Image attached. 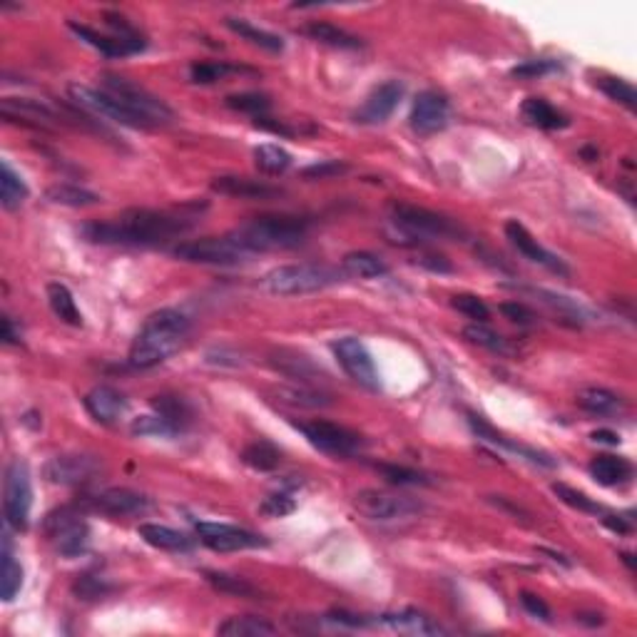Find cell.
Instances as JSON below:
<instances>
[{
    "label": "cell",
    "instance_id": "6da1fadb",
    "mask_svg": "<svg viewBox=\"0 0 637 637\" xmlns=\"http://www.w3.org/2000/svg\"><path fill=\"white\" fill-rule=\"evenodd\" d=\"M195 217L157 212V209H130L112 222H90L80 229L93 244H122V247H152L184 234Z\"/></svg>",
    "mask_w": 637,
    "mask_h": 637
},
{
    "label": "cell",
    "instance_id": "7a4b0ae2",
    "mask_svg": "<svg viewBox=\"0 0 637 637\" xmlns=\"http://www.w3.org/2000/svg\"><path fill=\"white\" fill-rule=\"evenodd\" d=\"M190 329L192 324H190L187 314L177 312V309H160V312L150 314L140 334L132 341L128 364L132 368H152L163 364L164 358L173 357L174 351L184 344V339L190 336Z\"/></svg>",
    "mask_w": 637,
    "mask_h": 637
},
{
    "label": "cell",
    "instance_id": "3957f363",
    "mask_svg": "<svg viewBox=\"0 0 637 637\" xmlns=\"http://www.w3.org/2000/svg\"><path fill=\"white\" fill-rule=\"evenodd\" d=\"M306 234H309V222L304 217L270 215L257 217L249 225L229 232V239L247 254H257V252L299 247L304 244Z\"/></svg>",
    "mask_w": 637,
    "mask_h": 637
},
{
    "label": "cell",
    "instance_id": "277c9868",
    "mask_svg": "<svg viewBox=\"0 0 637 637\" xmlns=\"http://www.w3.org/2000/svg\"><path fill=\"white\" fill-rule=\"evenodd\" d=\"M344 270H336L329 264H289L270 271L264 277L267 292L279 296H299V294L322 292L326 287H334L344 279Z\"/></svg>",
    "mask_w": 637,
    "mask_h": 637
},
{
    "label": "cell",
    "instance_id": "5b68a950",
    "mask_svg": "<svg viewBox=\"0 0 637 637\" xmlns=\"http://www.w3.org/2000/svg\"><path fill=\"white\" fill-rule=\"evenodd\" d=\"M389 215L391 222L411 239H458L465 234L464 227L456 225L451 217L409 202H394L389 207Z\"/></svg>",
    "mask_w": 637,
    "mask_h": 637
},
{
    "label": "cell",
    "instance_id": "8992f818",
    "mask_svg": "<svg viewBox=\"0 0 637 637\" xmlns=\"http://www.w3.org/2000/svg\"><path fill=\"white\" fill-rule=\"evenodd\" d=\"M102 90L112 98H118L122 105H128L132 112H137L140 118L147 119L152 128L167 125L174 119V110L163 98H157L147 87L137 85L128 77L102 75Z\"/></svg>",
    "mask_w": 637,
    "mask_h": 637
},
{
    "label": "cell",
    "instance_id": "52a82bcc",
    "mask_svg": "<svg viewBox=\"0 0 637 637\" xmlns=\"http://www.w3.org/2000/svg\"><path fill=\"white\" fill-rule=\"evenodd\" d=\"M354 508L364 518L376 520V523L409 520L421 513V503H416L413 498L391 493V491H376V488L358 491L354 496Z\"/></svg>",
    "mask_w": 637,
    "mask_h": 637
},
{
    "label": "cell",
    "instance_id": "ba28073f",
    "mask_svg": "<svg viewBox=\"0 0 637 637\" xmlns=\"http://www.w3.org/2000/svg\"><path fill=\"white\" fill-rule=\"evenodd\" d=\"M173 252L177 260L192 261V264H207V267H237V264L252 257L244 249H239L229 239V234L227 237H207L195 239V242H182Z\"/></svg>",
    "mask_w": 637,
    "mask_h": 637
},
{
    "label": "cell",
    "instance_id": "9c48e42d",
    "mask_svg": "<svg viewBox=\"0 0 637 637\" xmlns=\"http://www.w3.org/2000/svg\"><path fill=\"white\" fill-rule=\"evenodd\" d=\"M70 98L75 105L85 108L87 112L93 115H100V118L112 119V122H119L125 128H135V130H150L152 125L145 118H140L137 112H132L128 105H122L118 98L108 95L105 90H95L90 85H70Z\"/></svg>",
    "mask_w": 637,
    "mask_h": 637
},
{
    "label": "cell",
    "instance_id": "30bf717a",
    "mask_svg": "<svg viewBox=\"0 0 637 637\" xmlns=\"http://www.w3.org/2000/svg\"><path fill=\"white\" fill-rule=\"evenodd\" d=\"M5 520L15 530L28 528L31 520V508H33V483H31V471L28 464H22L21 458H15L8 471H5Z\"/></svg>",
    "mask_w": 637,
    "mask_h": 637
},
{
    "label": "cell",
    "instance_id": "8fae6325",
    "mask_svg": "<svg viewBox=\"0 0 637 637\" xmlns=\"http://www.w3.org/2000/svg\"><path fill=\"white\" fill-rule=\"evenodd\" d=\"M45 533L53 538L55 548L66 558H77L90 545V526L73 508H60L45 518Z\"/></svg>",
    "mask_w": 637,
    "mask_h": 637
},
{
    "label": "cell",
    "instance_id": "7c38bea8",
    "mask_svg": "<svg viewBox=\"0 0 637 637\" xmlns=\"http://www.w3.org/2000/svg\"><path fill=\"white\" fill-rule=\"evenodd\" d=\"M336 361L341 364L349 376L357 381L358 386H364L368 391L381 389V378H378V368L374 364V358L368 354V349L357 336H341L332 344Z\"/></svg>",
    "mask_w": 637,
    "mask_h": 637
},
{
    "label": "cell",
    "instance_id": "4fadbf2b",
    "mask_svg": "<svg viewBox=\"0 0 637 637\" xmlns=\"http://www.w3.org/2000/svg\"><path fill=\"white\" fill-rule=\"evenodd\" d=\"M197 535L205 543L207 548H212L217 553H234V551H249V548H264L267 540L252 533L247 528L239 526H229V523H209V520H199L195 526Z\"/></svg>",
    "mask_w": 637,
    "mask_h": 637
},
{
    "label": "cell",
    "instance_id": "5bb4252c",
    "mask_svg": "<svg viewBox=\"0 0 637 637\" xmlns=\"http://www.w3.org/2000/svg\"><path fill=\"white\" fill-rule=\"evenodd\" d=\"M296 429L306 436L314 448L332 456H351L361 448V436L349 431L344 426L332 421H306L296 423Z\"/></svg>",
    "mask_w": 637,
    "mask_h": 637
},
{
    "label": "cell",
    "instance_id": "9a60e30c",
    "mask_svg": "<svg viewBox=\"0 0 637 637\" xmlns=\"http://www.w3.org/2000/svg\"><path fill=\"white\" fill-rule=\"evenodd\" d=\"M43 473L55 486H80L100 473V461L85 454L55 456L53 461L45 464Z\"/></svg>",
    "mask_w": 637,
    "mask_h": 637
},
{
    "label": "cell",
    "instance_id": "2e32d148",
    "mask_svg": "<svg viewBox=\"0 0 637 637\" xmlns=\"http://www.w3.org/2000/svg\"><path fill=\"white\" fill-rule=\"evenodd\" d=\"M411 128L419 135H436L441 132L448 119H451V105L441 93L436 90H423L419 98L413 100L411 108Z\"/></svg>",
    "mask_w": 637,
    "mask_h": 637
},
{
    "label": "cell",
    "instance_id": "e0dca14e",
    "mask_svg": "<svg viewBox=\"0 0 637 637\" xmlns=\"http://www.w3.org/2000/svg\"><path fill=\"white\" fill-rule=\"evenodd\" d=\"M93 510H100L105 516H142L152 508L150 498L142 496L130 488H108L95 496L87 498Z\"/></svg>",
    "mask_w": 637,
    "mask_h": 637
},
{
    "label": "cell",
    "instance_id": "ac0fdd59",
    "mask_svg": "<svg viewBox=\"0 0 637 637\" xmlns=\"http://www.w3.org/2000/svg\"><path fill=\"white\" fill-rule=\"evenodd\" d=\"M506 237L508 242L513 244V247L518 249L520 254L526 257V260H530L533 264H540V267H545V270L555 271V274H568V267H565V261L561 260V257H555L553 252H548V249L540 244L538 239L530 234L528 229L520 225L518 219H510V222H506Z\"/></svg>",
    "mask_w": 637,
    "mask_h": 637
},
{
    "label": "cell",
    "instance_id": "d6986e66",
    "mask_svg": "<svg viewBox=\"0 0 637 637\" xmlns=\"http://www.w3.org/2000/svg\"><path fill=\"white\" fill-rule=\"evenodd\" d=\"M401 98H403V85L399 80H389V83L378 85L364 100V105L354 112V119L361 125H381L394 115V110L399 108Z\"/></svg>",
    "mask_w": 637,
    "mask_h": 637
},
{
    "label": "cell",
    "instance_id": "ffe728a7",
    "mask_svg": "<svg viewBox=\"0 0 637 637\" xmlns=\"http://www.w3.org/2000/svg\"><path fill=\"white\" fill-rule=\"evenodd\" d=\"M468 423H471V431L481 438V441H488L493 443V446H498V448H506V451H510V454L520 456V458H526V461H530V464L535 465H543V468H555V458L548 454H543V451H535V448H528V446H523V443H516L510 441L508 436H503V433H498L491 423H486L481 416H475V413H471L468 416Z\"/></svg>",
    "mask_w": 637,
    "mask_h": 637
},
{
    "label": "cell",
    "instance_id": "44dd1931",
    "mask_svg": "<svg viewBox=\"0 0 637 637\" xmlns=\"http://www.w3.org/2000/svg\"><path fill=\"white\" fill-rule=\"evenodd\" d=\"M85 409L98 423L115 426V423L125 416L128 401H125V396H122L118 389H112V386H95V389L85 396Z\"/></svg>",
    "mask_w": 637,
    "mask_h": 637
},
{
    "label": "cell",
    "instance_id": "7402d4cb",
    "mask_svg": "<svg viewBox=\"0 0 637 637\" xmlns=\"http://www.w3.org/2000/svg\"><path fill=\"white\" fill-rule=\"evenodd\" d=\"M212 192L225 197H239V199H274L281 195L279 187L261 182V180H249L237 174H225L212 180Z\"/></svg>",
    "mask_w": 637,
    "mask_h": 637
},
{
    "label": "cell",
    "instance_id": "603a6c76",
    "mask_svg": "<svg viewBox=\"0 0 637 637\" xmlns=\"http://www.w3.org/2000/svg\"><path fill=\"white\" fill-rule=\"evenodd\" d=\"M67 28H70L83 43L95 48V50L108 55V58H125V55H135L147 48V43H130V40H122V38H115V35H100L98 31H93V28H87V25L75 21L67 22Z\"/></svg>",
    "mask_w": 637,
    "mask_h": 637
},
{
    "label": "cell",
    "instance_id": "cb8c5ba5",
    "mask_svg": "<svg viewBox=\"0 0 637 637\" xmlns=\"http://www.w3.org/2000/svg\"><path fill=\"white\" fill-rule=\"evenodd\" d=\"M371 625L389 627L396 633H409V635H443L446 627H441L433 617L416 613V610H403V613H386L371 620Z\"/></svg>",
    "mask_w": 637,
    "mask_h": 637
},
{
    "label": "cell",
    "instance_id": "d4e9b609",
    "mask_svg": "<svg viewBox=\"0 0 637 637\" xmlns=\"http://www.w3.org/2000/svg\"><path fill=\"white\" fill-rule=\"evenodd\" d=\"M271 367L281 371L284 376L299 381L302 386H314L319 378L324 376L322 368H316L306 357L296 354V351H274L271 354Z\"/></svg>",
    "mask_w": 637,
    "mask_h": 637
},
{
    "label": "cell",
    "instance_id": "484cf974",
    "mask_svg": "<svg viewBox=\"0 0 637 637\" xmlns=\"http://www.w3.org/2000/svg\"><path fill=\"white\" fill-rule=\"evenodd\" d=\"M137 533H140V538L147 545L160 548V551L182 553L192 551V545H195V540L190 538V535H184V533L170 528V526H160V523H142Z\"/></svg>",
    "mask_w": 637,
    "mask_h": 637
},
{
    "label": "cell",
    "instance_id": "4316f807",
    "mask_svg": "<svg viewBox=\"0 0 637 637\" xmlns=\"http://www.w3.org/2000/svg\"><path fill=\"white\" fill-rule=\"evenodd\" d=\"M520 115L523 119L533 125V128H540V130H562L568 128V118L562 115L561 110L553 108L548 100L543 98H528L523 102L520 108Z\"/></svg>",
    "mask_w": 637,
    "mask_h": 637
},
{
    "label": "cell",
    "instance_id": "83f0119b",
    "mask_svg": "<svg viewBox=\"0 0 637 637\" xmlns=\"http://www.w3.org/2000/svg\"><path fill=\"white\" fill-rule=\"evenodd\" d=\"M590 475L600 486H623L633 478V465L620 456H597L590 461Z\"/></svg>",
    "mask_w": 637,
    "mask_h": 637
},
{
    "label": "cell",
    "instance_id": "f1b7e54d",
    "mask_svg": "<svg viewBox=\"0 0 637 637\" xmlns=\"http://www.w3.org/2000/svg\"><path fill=\"white\" fill-rule=\"evenodd\" d=\"M0 558H3V571H0V593H3V600H5V603H11V600H15V595L21 593L22 568L21 562L13 558V543L8 533L3 535V551H0Z\"/></svg>",
    "mask_w": 637,
    "mask_h": 637
},
{
    "label": "cell",
    "instance_id": "f546056e",
    "mask_svg": "<svg viewBox=\"0 0 637 637\" xmlns=\"http://www.w3.org/2000/svg\"><path fill=\"white\" fill-rule=\"evenodd\" d=\"M304 33L309 35L312 40H316V43L322 45H332V48H341V50H357V48H361V40H358L357 35L346 33L344 28H339V25H332V22H309L306 28H304Z\"/></svg>",
    "mask_w": 637,
    "mask_h": 637
},
{
    "label": "cell",
    "instance_id": "4dcf8cb0",
    "mask_svg": "<svg viewBox=\"0 0 637 637\" xmlns=\"http://www.w3.org/2000/svg\"><path fill=\"white\" fill-rule=\"evenodd\" d=\"M277 627L271 625L270 620L254 615H242V617H229L222 625H217V635L225 637H264L274 635Z\"/></svg>",
    "mask_w": 637,
    "mask_h": 637
},
{
    "label": "cell",
    "instance_id": "1f68e13d",
    "mask_svg": "<svg viewBox=\"0 0 637 637\" xmlns=\"http://www.w3.org/2000/svg\"><path fill=\"white\" fill-rule=\"evenodd\" d=\"M48 302H50V309L60 322H66L70 326H83V314L77 309L75 296L66 284H58V281L48 284Z\"/></svg>",
    "mask_w": 637,
    "mask_h": 637
},
{
    "label": "cell",
    "instance_id": "d6a6232c",
    "mask_svg": "<svg viewBox=\"0 0 637 637\" xmlns=\"http://www.w3.org/2000/svg\"><path fill=\"white\" fill-rule=\"evenodd\" d=\"M28 199V184L11 167L8 160L0 163V205L5 209H18Z\"/></svg>",
    "mask_w": 637,
    "mask_h": 637
},
{
    "label": "cell",
    "instance_id": "836d02e7",
    "mask_svg": "<svg viewBox=\"0 0 637 637\" xmlns=\"http://www.w3.org/2000/svg\"><path fill=\"white\" fill-rule=\"evenodd\" d=\"M225 22H227V28L232 33H237L239 38H244V40L257 45L261 50H267V53H281V50H284V40H281L279 35L270 33V31H261V28L242 21V18H227Z\"/></svg>",
    "mask_w": 637,
    "mask_h": 637
},
{
    "label": "cell",
    "instance_id": "e575fe53",
    "mask_svg": "<svg viewBox=\"0 0 637 637\" xmlns=\"http://www.w3.org/2000/svg\"><path fill=\"white\" fill-rule=\"evenodd\" d=\"M344 271L358 279H378L389 274V264L371 252H351L344 257Z\"/></svg>",
    "mask_w": 637,
    "mask_h": 637
},
{
    "label": "cell",
    "instance_id": "d590c367",
    "mask_svg": "<svg viewBox=\"0 0 637 637\" xmlns=\"http://www.w3.org/2000/svg\"><path fill=\"white\" fill-rule=\"evenodd\" d=\"M578 403L583 406L588 413L595 416H613L617 411L623 409V399L607 389H583L578 394Z\"/></svg>",
    "mask_w": 637,
    "mask_h": 637
},
{
    "label": "cell",
    "instance_id": "8d00e7d4",
    "mask_svg": "<svg viewBox=\"0 0 637 637\" xmlns=\"http://www.w3.org/2000/svg\"><path fill=\"white\" fill-rule=\"evenodd\" d=\"M45 197L53 202V205H63V207H93L98 205L100 197L95 192H90L85 187H77V184H53L48 187Z\"/></svg>",
    "mask_w": 637,
    "mask_h": 637
},
{
    "label": "cell",
    "instance_id": "74e56055",
    "mask_svg": "<svg viewBox=\"0 0 637 637\" xmlns=\"http://www.w3.org/2000/svg\"><path fill=\"white\" fill-rule=\"evenodd\" d=\"M254 164L264 174H284L292 167V155L274 142H264L260 147H254Z\"/></svg>",
    "mask_w": 637,
    "mask_h": 637
},
{
    "label": "cell",
    "instance_id": "f35d334b",
    "mask_svg": "<svg viewBox=\"0 0 637 637\" xmlns=\"http://www.w3.org/2000/svg\"><path fill=\"white\" fill-rule=\"evenodd\" d=\"M242 461L254 468V471H274L277 465L281 464V454L279 448L270 441H254L249 443L247 448L242 451Z\"/></svg>",
    "mask_w": 637,
    "mask_h": 637
},
{
    "label": "cell",
    "instance_id": "ab89813d",
    "mask_svg": "<svg viewBox=\"0 0 637 637\" xmlns=\"http://www.w3.org/2000/svg\"><path fill=\"white\" fill-rule=\"evenodd\" d=\"M277 396L284 403H292V406H302V409H322V406H329L332 399L329 394L319 391L316 386H289V389H279Z\"/></svg>",
    "mask_w": 637,
    "mask_h": 637
},
{
    "label": "cell",
    "instance_id": "60d3db41",
    "mask_svg": "<svg viewBox=\"0 0 637 637\" xmlns=\"http://www.w3.org/2000/svg\"><path fill=\"white\" fill-rule=\"evenodd\" d=\"M132 433L135 436H155V438H174L180 436V429L173 421H167L160 413H152V416H140L132 421Z\"/></svg>",
    "mask_w": 637,
    "mask_h": 637
},
{
    "label": "cell",
    "instance_id": "b9f144b4",
    "mask_svg": "<svg viewBox=\"0 0 637 637\" xmlns=\"http://www.w3.org/2000/svg\"><path fill=\"white\" fill-rule=\"evenodd\" d=\"M207 580L215 585L219 593L234 595V597H260V588L247 583L244 578L227 575V572H207Z\"/></svg>",
    "mask_w": 637,
    "mask_h": 637
},
{
    "label": "cell",
    "instance_id": "7bdbcfd3",
    "mask_svg": "<svg viewBox=\"0 0 637 637\" xmlns=\"http://www.w3.org/2000/svg\"><path fill=\"white\" fill-rule=\"evenodd\" d=\"M152 406H155V411H157L160 416H164L167 421H173L180 431H184V426L192 419L190 406H187L182 399H177V396H155V399H152Z\"/></svg>",
    "mask_w": 637,
    "mask_h": 637
},
{
    "label": "cell",
    "instance_id": "ee69618b",
    "mask_svg": "<svg viewBox=\"0 0 637 637\" xmlns=\"http://www.w3.org/2000/svg\"><path fill=\"white\" fill-rule=\"evenodd\" d=\"M464 336L468 339V341H473V344L483 346V349H488V351H493V354H510V346H508L506 339H503L500 334H496L493 329H488L486 324L465 326Z\"/></svg>",
    "mask_w": 637,
    "mask_h": 637
},
{
    "label": "cell",
    "instance_id": "f6af8a7d",
    "mask_svg": "<svg viewBox=\"0 0 637 637\" xmlns=\"http://www.w3.org/2000/svg\"><path fill=\"white\" fill-rule=\"evenodd\" d=\"M376 471L394 486H429V478L421 471H413V468H406V465L378 464Z\"/></svg>",
    "mask_w": 637,
    "mask_h": 637
},
{
    "label": "cell",
    "instance_id": "bcb514c9",
    "mask_svg": "<svg viewBox=\"0 0 637 637\" xmlns=\"http://www.w3.org/2000/svg\"><path fill=\"white\" fill-rule=\"evenodd\" d=\"M239 67L229 66V63H217V60H209V63H195L190 67V80L197 83V85H212L217 80H225L229 73H237Z\"/></svg>",
    "mask_w": 637,
    "mask_h": 637
},
{
    "label": "cell",
    "instance_id": "7dc6e473",
    "mask_svg": "<svg viewBox=\"0 0 637 637\" xmlns=\"http://www.w3.org/2000/svg\"><path fill=\"white\" fill-rule=\"evenodd\" d=\"M553 491H555V496L561 498L562 503H568V506L580 510V513H590V516H603L605 513V508L600 503H595L593 498L585 496L583 491H575V488L565 486V483H555Z\"/></svg>",
    "mask_w": 637,
    "mask_h": 637
},
{
    "label": "cell",
    "instance_id": "c3c4849f",
    "mask_svg": "<svg viewBox=\"0 0 637 637\" xmlns=\"http://www.w3.org/2000/svg\"><path fill=\"white\" fill-rule=\"evenodd\" d=\"M227 108L237 110V112H247L254 118H264L270 112L271 102L261 93H242V95H229Z\"/></svg>",
    "mask_w": 637,
    "mask_h": 637
},
{
    "label": "cell",
    "instance_id": "681fc988",
    "mask_svg": "<svg viewBox=\"0 0 637 637\" xmlns=\"http://www.w3.org/2000/svg\"><path fill=\"white\" fill-rule=\"evenodd\" d=\"M451 304H454V309H458L464 316L473 319L475 324H486L488 319H491V309L486 306V302L473 296V294H456Z\"/></svg>",
    "mask_w": 637,
    "mask_h": 637
},
{
    "label": "cell",
    "instance_id": "f907efd6",
    "mask_svg": "<svg viewBox=\"0 0 637 637\" xmlns=\"http://www.w3.org/2000/svg\"><path fill=\"white\" fill-rule=\"evenodd\" d=\"M597 87H600L610 100L623 102L627 110H635V90H633V85L625 83V80H617V77H603V80H597Z\"/></svg>",
    "mask_w": 637,
    "mask_h": 637
},
{
    "label": "cell",
    "instance_id": "816d5d0a",
    "mask_svg": "<svg viewBox=\"0 0 637 637\" xmlns=\"http://www.w3.org/2000/svg\"><path fill=\"white\" fill-rule=\"evenodd\" d=\"M533 294H538L543 302L551 304L553 309H558L562 316H571V319H575V322H583L585 319L583 306H580L578 302H572V299H568V296H561V294L555 292H545V289H533Z\"/></svg>",
    "mask_w": 637,
    "mask_h": 637
},
{
    "label": "cell",
    "instance_id": "f5cc1de1",
    "mask_svg": "<svg viewBox=\"0 0 637 637\" xmlns=\"http://www.w3.org/2000/svg\"><path fill=\"white\" fill-rule=\"evenodd\" d=\"M294 508H296V503H294L292 496H287V493H274V496H267L264 500H261L260 510L264 513V516H270V518H284V516L294 513Z\"/></svg>",
    "mask_w": 637,
    "mask_h": 637
},
{
    "label": "cell",
    "instance_id": "db71d44e",
    "mask_svg": "<svg viewBox=\"0 0 637 637\" xmlns=\"http://www.w3.org/2000/svg\"><path fill=\"white\" fill-rule=\"evenodd\" d=\"M558 70V63H551V60H528V63H520L510 70L513 77H523V80H535V77L548 75V73H555Z\"/></svg>",
    "mask_w": 637,
    "mask_h": 637
},
{
    "label": "cell",
    "instance_id": "11a10c76",
    "mask_svg": "<svg viewBox=\"0 0 637 637\" xmlns=\"http://www.w3.org/2000/svg\"><path fill=\"white\" fill-rule=\"evenodd\" d=\"M498 309H500V314H503L506 319H510V322H516V324H520V326L535 324V314L530 312L526 304L506 302V304H500Z\"/></svg>",
    "mask_w": 637,
    "mask_h": 637
},
{
    "label": "cell",
    "instance_id": "9f6ffc18",
    "mask_svg": "<svg viewBox=\"0 0 637 637\" xmlns=\"http://www.w3.org/2000/svg\"><path fill=\"white\" fill-rule=\"evenodd\" d=\"M108 590H110V585H105L102 580H98V578H93V575H83V578H80L75 585L77 597H83V600H95V597H102V595L108 593Z\"/></svg>",
    "mask_w": 637,
    "mask_h": 637
},
{
    "label": "cell",
    "instance_id": "6f0895ef",
    "mask_svg": "<svg viewBox=\"0 0 637 637\" xmlns=\"http://www.w3.org/2000/svg\"><path fill=\"white\" fill-rule=\"evenodd\" d=\"M520 603H523V607H526L533 617H538L543 623H551V607H548V603H545L543 597L533 593H520Z\"/></svg>",
    "mask_w": 637,
    "mask_h": 637
},
{
    "label": "cell",
    "instance_id": "680465c9",
    "mask_svg": "<svg viewBox=\"0 0 637 637\" xmlns=\"http://www.w3.org/2000/svg\"><path fill=\"white\" fill-rule=\"evenodd\" d=\"M349 167H346L344 163H336V160H332V163H322V164H314V167H306L304 170V177H316V180H324V177H336V174H344Z\"/></svg>",
    "mask_w": 637,
    "mask_h": 637
},
{
    "label": "cell",
    "instance_id": "91938a15",
    "mask_svg": "<svg viewBox=\"0 0 637 637\" xmlns=\"http://www.w3.org/2000/svg\"><path fill=\"white\" fill-rule=\"evenodd\" d=\"M488 500H491L493 506L503 508V510H506V513H510V516H513L516 520H523V523H528V518H530L528 510H523L520 506H516V503H513L510 498H506V496H488Z\"/></svg>",
    "mask_w": 637,
    "mask_h": 637
},
{
    "label": "cell",
    "instance_id": "94428289",
    "mask_svg": "<svg viewBox=\"0 0 637 637\" xmlns=\"http://www.w3.org/2000/svg\"><path fill=\"white\" fill-rule=\"evenodd\" d=\"M419 264L426 267V270L438 271V274H451V271H454V264L446 260V257H441V254H423Z\"/></svg>",
    "mask_w": 637,
    "mask_h": 637
},
{
    "label": "cell",
    "instance_id": "6125c7cd",
    "mask_svg": "<svg viewBox=\"0 0 637 637\" xmlns=\"http://www.w3.org/2000/svg\"><path fill=\"white\" fill-rule=\"evenodd\" d=\"M603 526L605 528L615 530V533H620V535H627V533L633 530V526H630L625 518H620V516H610V513H603Z\"/></svg>",
    "mask_w": 637,
    "mask_h": 637
},
{
    "label": "cell",
    "instance_id": "be15d7a7",
    "mask_svg": "<svg viewBox=\"0 0 637 637\" xmlns=\"http://www.w3.org/2000/svg\"><path fill=\"white\" fill-rule=\"evenodd\" d=\"M18 339H21V334H15L11 316H3V341H5V344H15Z\"/></svg>",
    "mask_w": 637,
    "mask_h": 637
},
{
    "label": "cell",
    "instance_id": "e7e4bbea",
    "mask_svg": "<svg viewBox=\"0 0 637 637\" xmlns=\"http://www.w3.org/2000/svg\"><path fill=\"white\" fill-rule=\"evenodd\" d=\"M593 438L600 443H610V446H617V443H620V436L613 431H595Z\"/></svg>",
    "mask_w": 637,
    "mask_h": 637
},
{
    "label": "cell",
    "instance_id": "03108f58",
    "mask_svg": "<svg viewBox=\"0 0 637 637\" xmlns=\"http://www.w3.org/2000/svg\"><path fill=\"white\" fill-rule=\"evenodd\" d=\"M623 561L627 562V568H630V571H635V561H633V555H630V553H623Z\"/></svg>",
    "mask_w": 637,
    "mask_h": 637
}]
</instances>
